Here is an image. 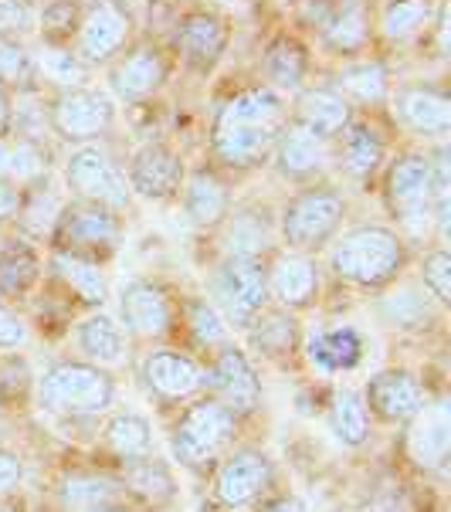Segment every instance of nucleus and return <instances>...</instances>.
Segmentation results:
<instances>
[{
  "label": "nucleus",
  "mask_w": 451,
  "mask_h": 512,
  "mask_svg": "<svg viewBox=\"0 0 451 512\" xmlns=\"http://www.w3.org/2000/svg\"><path fill=\"white\" fill-rule=\"evenodd\" d=\"M289 126V102L268 85L234 89L211 119V153L231 170L258 167L272 156L282 129Z\"/></svg>",
  "instance_id": "1"
},
{
  "label": "nucleus",
  "mask_w": 451,
  "mask_h": 512,
  "mask_svg": "<svg viewBox=\"0 0 451 512\" xmlns=\"http://www.w3.org/2000/svg\"><path fill=\"white\" fill-rule=\"evenodd\" d=\"M329 265L343 282L360 285V289H380L404 272V234L384 228V224H360L343 238H336L333 251H329Z\"/></svg>",
  "instance_id": "2"
},
{
  "label": "nucleus",
  "mask_w": 451,
  "mask_h": 512,
  "mask_svg": "<svg viewBox=\"0 0 451 512\" xmlns=\"http://www.w3.org/2000/svg\"><path fill=\"white\" fill-rule=\"evenodd\" d=\"M384 204L411 238H424L435 231L431 153H404L390 163L384 177Z\"/></svg>",
  "instance_id": "3"
},
{
  "label": "nucleus",
  "mask_w": 451,
  "mask_h": 512,
  "mask_svg": "<svg viewBox=\"0 0 451 512\" xmlns=\"http://www.w3.org/2000/svg\"><path fill=\"white\" fill-rule=\"evenodd\" d=\"M346 218V197L329 184L302 187L279 214V234L292 251H316L336 238Z\"/></svg>",
  "instance_id": "4"
},
{
  "label": "nucleus",
  "mask_w": 451,
  "mask_h": 512,
  "mask_svg": "<svg viewBox=\"0 0 451 512\" xmlns=\"http://www.w3.org/2000/svg\"><path fill=\"white\" fill-rule=\"evenodd\" d=\"M38 394L41 407H48V411L65 414V418H89V414L106 411L116 397V387H112L109 373L95 363L65 360L41 377Z\"/></svg>",
  "instance_id": "5"
},
{
  "label": "nucleus",
  "mask_w": 451,
  "mask_h": 512,
  "mask_svg": "<svg viewBox=\"0 0 451 512\" xmlns=\"http://www.w3.org/2000/svg\"><path fill=\"white\" fill-rule=\"evenodd\" d=\"M136 38V14L126 0H85L72 51L89 68L112 65Z\"/></svg>",
  "instance_id": "6"
},
{
  "label": "nucleus",
  "mask_w": 451,
  "mask_h": 512,
  "mask_svg": "<svg viewBox=\"0 0 451 512\" xmlns=\"http://www.w3.org/2000/svg\"><path fill=\"white\" fill-rule=\"evenodd\" d=\"M65 187L72 190L75 201L82 204H99L109 211L123 214L133 190L126 184V170L112 160V153L99 143L75 146L65 160Z\"/></svg>",
  "instance_id": "7"
},
{
  "label": "nucleus",
  "mask_w": 451,
  "mask_h": 512,
  "mask_svg": "<svg viewBox=\"0 0 451 512\" xmlns=\"http://www.w3.org/2000/svg\"><path fill=\"white\" fill-rule=\"evenodd\" d=\"M112 126H116V99L92 85L58 92L48 102V129L72 146L102 140Z\"/></svg>",
  "instance_id": "8"
},
{
  "label": "nucleus",
  "mask_w": 451,
  "mask_h": 512,
  "mask_svg": "<svg viewBox=\"0 0 451 512\" xmlns=\"http://www.w3.org/2000/svg\"><path fill=\"white\" fill-rule=\"evenodd\" d=\"M234 428H238V414H231L221 401H201L190 404L184 414H180L177 428H173V455L184 465L197 468L207 465L211 458H218L228 441L234 438Z\"/></svg>",
  "instance_id": "9"
},
{
  "label": "nucleus",
  "mask_w": 451,
  "mask_h": 512,
  "mask_svg": "<svg viewBox=\"0 0 451 512\" xmlns=\"http://www.w3.org/2000/svg\"><path fill=\"white\" fill-rule=\"evenodd\" d=\"M51 238H55L58 251H72V255L95 262V255H109V251L119 248V241H123V218L116 211H109V207L72 201L58 214Z\"/></svg>",
  "instance_id": "10"
},
{
  "label": "nucleus",
  "mask_w": 451,
  "mask_h": 512,
  "mask_svg": "<svg viewBox=\"0 0 451 512\" xmlns=\"http://www.w3.org/2000/svg\"><path fill=\"white\" fill-rule=\"evenodd\" d=\"M228 45H231L228 17L218 11H207V7L184 14L170 34V51L180 58V65L187 72L197 75H211L224 58V51H228Z\"/></svg>",
  "instance_id": "11"
},
{
  "label": "nucleus",
  "mask_w": 451,
  "mask_h": 512,
  "mask_svg": "<svg viewBox=\"0 0 451 512\" xmlns=\"http://www.w3.org/2000/svg\"><path fill=\"white\" fill-rule=\"evenodd\" d=\"M214 295L224 319L234 326H251L268 302V272L262 258H224L214 272Z\"/></svg>",
  "instance_id": "12"
},
{
  "label": "nucleus",
  "mask_w": 451,
  "mask_h": 512,
  "mask_svg": "<svg viewBox=\"0 0 451 512\" xmlns=\"http://www.w3.org/2000/svg\"><path fill=\"white\" fill-rule=\"evenodd\" d=\"M173 62L167 48L160 45H129L116 62L109 65V85L119 102H146L167 85Z\"/></svg>",
  "instance_id": "13"
},
{
  "label": "nucleus",
  "mask_w": 451,
  "mask_h": 512,
  "mask_svg": "<svg viewBox=\"0 0 451 512\" xmlns=\"http://www.w3.org/2000/svg\"><path fill=\"white\" fill-rule=\"evenodd\" d=\"M390 112L407 133L424 136V140H441L451 129V99L441 85L431 82H411L397 85L387 95Z\"/></svg>",
  "instance_id": "14"
},
{
  "label": "nucleus",
  "mask_w": 451,
  "mask_h": 512,
  "mask_svg": "<svg viewBox=\"0 0 451 512\" xmlns=\"http://www.w3.org/2000/svg\"><path fill=\"white\" fill-rule=\"evenodd\" d=\"M184 160L167 143H143L140 150L129 156L126 184L133 194L146 197V201H170L184 187Z\"/></svg>",
  "instance_id": "15"
},
{
  "label": "nucleus",
  "mask_w": 451,
  "mask_h": 512,
  "mask_svg": "<svg viewBox=\"0 0 451 512\" xmlns=\"http://www.w3.org/2000/svg\"><path fill=\"white\" fill-rule=\"evenodd\" d=\"M204 384L214 390V401H221L231 414L255 411L262 404V384L238 346H221L211 370L204 373Z\"/></svg>",
  "instance_id": "16"
},
{
  "label": "nucleus",
  "mask_w": 451,
  "mask_h": 512,
  "mask_svg": "<svg viewBox=\"0 0 451 512\" xmlns=\"http://www.w3.org/2000/svg\"><path fill=\"white\" fill-rule=\"evenodd\" d=\"M275 170L285 180H296V184H316L323 173L333 167V143L319 140L316 133L296 126L289 119V126L282 129L279 143H275Z\"/></svg>",
  "instance_id": "17"
},
{
  "label": "nucleus",
  "mask_w": 451,
  "mask_h": 512,
  "mask_svg": "<svg viewBox=\"0 0 451 512\" xmlns=\"http://www.w3.org/2000/svg\"><path fill=\"white\" fill-rule=\"evenodd\" d=\"M272 479H275V468L265 451L255 448L234 451L228 462L221 465L218 479H214V496H218L221 506L241 509L262 496L268 485H272Z\"/></svg>",
  "instance_id": "18"
},
{
  "label": "nucleus",
  "mask_w": 451,
  "mask_h": 512,
  "mask_svg": "<svg viewBox=\"0 0 451 512\" xmlns=\"http://www.w3.org/2000/svg\"><path fill=\"white\" fill-rule=\"evenodd\" d=\"M289 119L296 126L309 129V133H316L319 140L336 143L357 116H353V106L333 85H316V89L296 92V106H289Z\"/></svg>",
  "instance_id": "19"
},
{
  "label": "nucleus",
  "mask_w": 451,
  "mask_h": 512,
  "mask_svg": "<svg viewBox=\"0 0 451 512\" xmlns=\"http://www.w3.org/2000/svg\"><path fill=\"white\" fill-rule=\"evenodd\" d=\"M367 411L380 414L384 421H411L424 407V387L407 370H380L367 384Z\"/></svg>",
  "instance_id": "20"
},
{
  "label": "nucleus",
  "mask_w": 451,
  "mask_h": 512,
  "mask_svg": "<svg viewBox=\"0 0 451 512\" xmlns=\"http://www.w3.org/2000/svg\"><path fill=\"white\" fill-rule=\"evenodd\" d=\"M119 312H123V323L133 336L140 340H156L163 336L173 323V306L170 295L153 282H129L119 299Z\"/></svg>",
  "instance_id": "21"
},
{
  "label": "nucleus",
  "mask_w": 451,
  "mask_h": 512,
  "mask_svg": "<svg viewBox=\"0 0 451 512\" xmlns=\"http://www.w3.org/2000/svg\"><path fill=\"white\" fill-rule=\"evenodd\" d=\"M451 451V407L448 401L424 404L411 418V431H407V455L421 468L435 472L448 462Z\"/></svg>",
  "instance_id": "22"
},
{
  "label": "nucleus",
  "mask_w": 451,
  "mask_h": 512,
  "mask_svg": "<svg viewBox=\"0 0 451 512\" xmlns=\"http://www.w3.org/2000/svg\"><path fill=\"white\" fill-rule=\"evenodd\" d=\"M387 160V136L374 123L353 119L346 133L333 143V163H340L350 180H370Z\"/></svg>",
  "instance_id": "23"
},
{
  "label": "nucleus",
  "mask_w": 451,
  "mask_h": 512,
  "mask_svg": "<svg viewBox=\"0 0 451 512\" xmlns=\"http://www.w3.org/2000/svg\"><path fill=\"white\" fill-rule=\"evenodd\" d=\"M268 272V295L282 302L285 309H306L319 295V265L302 251H285L272 262Z\"/></svg>",
  "instance_id": "24"
},
{
  "label": "nucleus",
  "mask_w": 451,
  "mask_h": 512,
  "mask_svg": "<svg viewBox=\"0 0 451 512\" xmlns=\"http://www.w3.org/2000/svg\"><path fill=\"white\" fill-rule=\"evenodd\" d=\"M180 197H184L187 221L194 224V228H201V231L221 228L224 218L231 214V190H228V184H224L218 173L207 170V167H197L190 177H184Z\"/></svg>",
  "instance_id": "25"
},
{
  "label": "nucleus",
  "mask_w": 451,
  "mask_h": 512,
  "mask_svg": "<svg viewBox=\"0 0 451 512\" xmlns=\"http://www.w3.org/2000/svg\"><path fill=\"white\" fill-rule=\"evenodd\" d=\"M370 34H374V21H370L367 0H340L329 21L316 31V38L329 55L357 58L360 51H367Z\"/></svg>",
  "instance_id": "26"
},
{
  "label": "nucleus",
  "mask_w": 451,
  "mask_h": 512,
  "mask_svg": "<svg viewBox=\"0 0 451 512\" xmlns=\"http://www.w3.org/2000/svg\"><path fill=\"white\" fill-rule=\"evenodd\" d=\"M221 228H224L221 234L224 258H258L272 245L279 224H275L272 211L265 204H245L238 211H231Z\"/></svg>",
  "instance_id": "27"
},
{
  "label": "nucleus",
  "mask_w": 451,
  "mask_h": 512,
  "mask_svg": "<svg viewBox=\"0 0 451 512\" xmlns=\"http://www.w3.org/2000/svg\"><path fill=\"white\" fill-rule=\"evenodd\" d=\"M143 377L150 390H156L167 401H184L204 387V370L197 367L187 353L177 350H156L143 363Z\"/></svg>",
  "instance_id": "28"
},
{
  "label": "nucleus",
  "mask_w": 451,
  "mask_h": 512,
  "mask_svg": "<svg viewBox=\"0 0 451 512\" xmlns=\"http://www.w3.org/2000/svg\"><path fill=\"white\" fill-rule=\"evenodd\" d=\"M51 173V150L48 143H34L24 140V136H11L7 133L0 140V180L7 184L31 190L38 184H45Z\"/></svg>",
  "instance_id": "29"
},
{
  "label": "nucleus",
  "mask_w": 451,
  "mask_h": 512,
  "mask_svg": "<svg viewBox=\"0 0 451 512\" xmlns=\"http://www.w3.org/2000/svg\"><path fill=\"white\" fill-rule=\"evenodd\" d=\"M262 72L268 78V89H275L279 95H296L309 78V48L299 38H275L265 51Z\"/></svg>",
  "instance_id": "30"
},
{
  "label": "nucleus",
  "mask_w": 451,
  "mask_h": 512,
  "mask_svg": "<svg viewBox=\"0 0 451 512\" xmlns=\"http://www.w3.org/2000/svg\"><path fill=\"white\" fill-rule=\"evenodd\" d=\"M329 85H333L353 109L377 106V102H387V95H390V72L380 62H374V58H353L350 65H343L340 72H336V78Z\"/></svg>",
  "instance_id": "31"
},
{
  "label": "nucleus",
  "mask_w": 451,
  "mask_h": 512,
  "mask_svg": "<svg viewBox=\"0 0 451 512\" xmlns=\"http://www.w3.org/2000/svg\"><path fill=\"white\" fill-rule=\"evenodd\" d=\"M62 502L68 512H126V489L102 475H72Z\"/></svg>",
  "instance_id": "32"
},
{
  "label": "nucleus",
  "mask_w": 451,
  "mask_h": 512,
  "mask_svg": "<svg viewBox=\"0 0 451 512\" xmlns=\"http://www.w3.org/2000/svg\"><path fill=\"white\" fill-rule=\"evenodd\" d=\"M363 357V336L353 326L323 329L309 340V360L323 373L353 370Z\"/></svg>",
  "instance_id": "33"
},
{
  "label": "nucleus",
  "mask_w": 451,
  "mask_h": 512,
  "mask_svg": "<svg viewBox=\"0 0 451 512\" xmlns=\"http://www.w3.org/2000/svg\"><path fill=\"white\" fill-rule=\"evenodd\" d=\"M377 312L390 329H424V326L435 323L438 302L424 289L404 285V289H397V292L380 295Z\"/></svg>",
  "instance_id": "34"
},
{
  "label": "nucleus",
  "mask_w": 451,
  "mask_h": 512,
  "mask_svg": "<svg viewBox=\"0 0 451 512\" xmlns=\"http://www.w3.org/2000/svg\"><path fill=\"white\" fill-rule=\"evenodd\" d=\"M435 14H438V0H390L384 14H380V31L394 45H407V41L431 31Z\"/></svg>",
  "instance_id": "35"
},
{
  "label": "nucleus",
  "mask_w": 451,
  "mask_h": 512,
  "mask_svg": "<svg viewBox=\"0 0 451 512\" xmlns=\"http://www.w3.org/2000/svg\"><path fill=\"white\" fill-rule=\"evenodd\" d=\"M34 68H38V82L55 85L58 92L82 89L92 78V68L75 55L72 45H41L34 51Z\"/></svg>",
  "instance_id": "36"
},
{
  "label": "nucleus",
  "mask_w": 451,
  "mask_h": 512,
  "mask_svg": "<svg viewBox=\"0 0 451 512\" xmlns=\"http://www.w3.org/2000/svg\"><path fill=\"white\" fill-rule=\"evenodd\" d=\"M51 265H55L58 279H62L82 302H89V306H102V302H106L109 285H106V275H102L99 262H92V258H82V255H72V251H58L55 248V258H51Z\"/></svg>",
  "instance_id": "37"
},
{
  "label": "nucleus",
  "mask_w": 451,
  "mask_h": 512,
  "mask_svg": "<svg viewBox=\"0 0 451 512\" xmlns=\"http://www.w3.org/2000/svg\"><path fill=\"white\" fill-rule=\"evenodd\" d=\"M75 336H78V350H82L89 360H95V367H99V363H119L126 357L123 326H119L112 316H106V312L85 319Z\"/></svg>",
  "instance_id": "38"
},
{
  "label": "nucleus",
  "mask_w": 451,
  "mask_h": 512,
  "mask_svg": "<svg viewBox=\"0 0 451 512\" xmlns=\"http://www.w3.org/2000/svg\"><path fill=\"white\" fill-rule=\"evenodd\" d=\"M0 89L11 95L38 92V68H34V51L24 45V38L0 34Z\"/></svg>",
  "instance_id": "39"
},
{
  "label": "nucleus",
  "mask_w": 451,
  "mask_h": 512,
  "mask_svg": "<svg viewBox=\"0 0 451 512\" xmlns=\"http://www.w3.org/2000/svg\"><path fill=\"white\" fill-rule=\"evenodd\" d=\"M329 421H333V435L340 438L343 445H350V448H360L363 441L370 438L367 401H363V394H360V390H353V387L336 390L333 414H329Z\"/></svg>",
  "instance_id": "40"
},
{
  "label": "nucleus",
  "mask_w": 451,
  "mask_h": 512,
  "mask_svg": "<svg viewBox=\"0 0 451 512\" xmlns=\"http://www.w3.org/2000/svg\"><path fill=\"white\" fill-rule=\"evenodd\" d=\"M106 445L116 451L119 458L133 462V458H146L153 455V428L143 414H116L109 424H106Z\"/></svg>",
  "instance_id": "41"
},
{
  "label": "nucleus",
  "mask_w": 451,
  "mask_h": 512,
  "mask_svg": "<svg viewBox=\"0 0 451 512\" xmlns=\"http://www.w3.org/2000/svg\"><path fill=\"white\" fill-rule=\"evenodd\" d=\"M62 207H65V204H62V197H58L55 190L48 187V180H45V184L24 190L21 211H17V218H14V221L21 224V228L28 231V234H34V238H45V234L55 231Z\"/></svg>",
  "instance_id": "42"
},
{
  "label": "nucleus",
  "mask_w": 451,
  "mask_h": 512,
  "mask_svg": "<svg viewBox=\"0 0 451 512\" xmlns=\"http://www.w3.org/2000/svg\"><path fill=\"white\" fill-rule=\"evenodd\" d=\"M248 333H251V343H255L265 357H285V353H292L299 343L296 323H292L285 312H258V316L251 319Z\"/></svg>",
  "instance_id": "43"
},
{
  "label": "nucleus",
  "mask_w": 451,
  "mask_h": 512,
  "mask_svg": "<svg viewBox=\"0 0 451 512\" xmlns=\"http://www.w3.org/2000/svg\"><path fill=\"white\" fill-rule=\"evenodd\" d=\"M38 272V255L21 241H11L0 251V295H11V299L24 295L38 282Z\"/></svg>",
  "instance_id": "44"
},
{
  "label": "nucleus",
  "mask_w": 451,
  "mask_h": 512,
  "mask_svg": "<svg viewBox=\"0 0 451 512\" xmlns=\"http://www.w3.org/2000/svg\"><path fill=\"white\" fill-rule=\"evenodd\" d=\"M85 0H48L38 7V34L41 45H72L78 21H82Z\"/></svg>",
  "instance_id": "45"
},
{
  "label": "nucleus",
  "mask_w": 451,
  "mask_h": 512,
  "mask_svg": "<svg viewBox=\"0 0 451 512\" xmlns=\"http://www.w3.org/2000/svg\"><path fill=\"white\" fill-rule=\"evenodd\" d=\"M123 489L140 492V496L150 499V502H167L173 496V475L167 472V465L156 462L153 455L133 458V462H126V485Z\"/></svg>",
  "instance_id": "46"
},
{
  "label": "nucleus",
  "mask_w": 451,
  "mask_h": 512,
  "mask_svg": "<svg viewBox=\"0 0 451 512\" xmlns=\"http://www.w3.org/2000/svg\"><path fill=\"white\" fill-rule=\"evenodd\" d=\"M421 279H424V292H428L438 306H448L451 302V255L445 248H435L431 255H424Z\"/></svg>",
  "instance_id": "47"
},
{
  "label": "nucleus",
  "mask_w": 451,
  "mask_h": 512,
  "mask_svg": "<svg viewBox=\"0 0 451 512\" xmlns=\"http://www.w3.org/2000/svg\"><path fill=\"white\" fill-rule=\"evenodd\" d=\"M190 329H194L197 343L204 346H228V326H224L221 312L207 306L204 299L190 302Z\"/></svg>",
  "instance_id": "48"
},
{
  "label": "nucleus",
  "mask_w": 451,
  "mask_h": 512,
  "mask_svg": "<svg viewBox=\"0 0 451 512\" xmlns=\"http://www.w3.org/2000/svg\"><path fill=\"white\" fill-rule=\"evenodd\" d=\"M38 28V11L24 0H0V34L24 38Z\"/></svg>",
  "instance_id": "49"
},
{
  "label": "nucleus",
  "mask_w": 451,
  "mask_h": 512,
  "mask_svg": "<svg viewBox=\"0 0 451 512\" xmlns=\"http://www.w3.org/2000/svg\"><path fill=\"white\" fill-rule=\"evenodd\" d=\"M28 343V326L21 323V316L0 299V350H17Z\"/></svg>",
  "instance_id": "50"
},
{
  "label": "nucleus",
  "mask_w": 451,
  "mask_h": 512,
  "mask_svg": "<svg viewBox=\"0 0 451 512\" xmlns=\"http://www.w3.org/2000/svg\"><path fill=\"white\" fill-rule=\"evenodd\" d=\"M24 479V465L21 458L11 455V451H0V496H7V492H14L17 485Z\"/></svg>",
  "instance_id": "51"
},
{
  "label": "nucleus",
  "mask_w": 451,
  "mask_h": 512,
  "mask_svg": "<svg viewBox=\"0 0 451 512\" xmlns=\"http://www.w3.org/2000/svg\"><path fill=\"white\" fill-rule=\"evenodd\" d=\"M21 197H24L21 187L0 180V224H7V221L17 218V211H21Z\"/></svg>",
  "instance_id": "52"
},
{
  "label": "nucleus",
  "mask_w": 451,
  "mask_h": 512,
  "mask_svg": "<svg viewBox=\"0 0 451 512\" xmlns=\"http://www.w3.org/2000/svg\"><path fill=\"white\" fill-rule=\"evenodd\" d=\"M11 109H14V95L7 89H0V140L11 133Z\"/></svg>",
  "instance_id": "53"
},
{
  "label": "nucleus",
  "mask_w": 451,
  "mask_h": 512,
  "mask_svg": "<svg viewBox=\"0 0 451 512\" xmlns=\"http://www.w3.org/2000/svg\"><path fill=\"white\" fill-rule=\"evenodd\" d=\"M265 512H309L306 506H302L299 499H279V502H272Z\"/></svg>",
  "instance_id": "54"
},
{
  "label": "nucleus",
  "mask_w": 451,
  "mask_h": 512,
  "mask_svg": "<svg viewBox=\"0 0 451 512\" xmlns=\"http://www.w3.org/2000/svg\"><path fill=\"white\" fill-rule=\"evenodd\" d=\"M24 4H31V7H34V11H38V7H45V4H48V0H24Z\"/></svg>",
  "instance_id": "55"
},
{
  "label": "nucleus",
  "mask_w": 451,
  "mask_h": 512,
  "mask_svg": "<svg viewBox=\"0 0 451 512\" xmlns=\"http://www.w3.org/2000/svg\"><path fill=\"white\" fill-rule=\"evenodd\" d=\"M4 428H7V418H4V407H0V435H4Z\"/></svg>",
  "instance_id": "56"
},
{
  "label": "nucleus",
  "mask_w": 451,
  "mask_h": 512,
  "mask_svg": "<svg viewBox=\"0 0 451 512\" xmlns=\"http://www.w3.org/2000/svg\"><path fill=\"white\" fill-rule=\"evenodd\" d=\"M0 512H14V509L11 506H0Z\"/></svg>",
  "instance_id": "57"
}]
</instances>
